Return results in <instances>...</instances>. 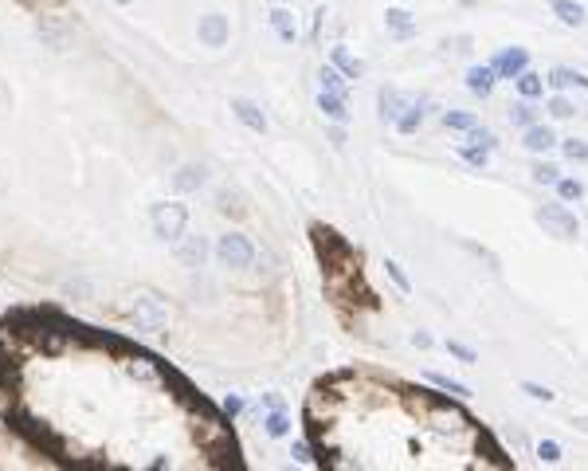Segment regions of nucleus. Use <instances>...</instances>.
Segmentation results:
<instances>
[{
	"label": "nucleus",
	"mask_w": 588,
	"mask_h": 471,
	"mask_svg": "<svg viewBox=\"0 0 588 471\" xmlns=\"http://www.w3.org/2000/svg\"><path fill=\"white\" fill-rule=\"evenodd\" d=\"M314 244H318V260H322V267H326L329 275L353 271V267H349V263H353V248H349V244L341 240L334 228H322V224H314Z\"/></svg>",
	"instance_id": "obj_1"
},
{
	"label": "nucleus",
	"mask_w": 588,
	"mask_h": 471,
	"mask_svg": "<svg viewBox=\"0 0 588 471\" xmlns=\"http://www.w3.org/2000/svg\"><path fill=\"white\" fill-rule=\"evenodd\" d=\"M537 224H541L549 236H557V240H577L580 236V220H577V212L569 209L565 200L541 205V209H537Z\"/></svg>",
	"instance_id": "obj_2"
},
{
	"label": "nucleus",
	"mask_w": 588,
	"mask_h": 471,
	"mask_svg": "<svg viewBox=\"0 0 588 471\" xmlns=\"http://www.w3.org/2000/svg\"><path fill=\"white\" fill-rule=\"evenodd\" d=\"M149 220H153V236L157 240H181L188 224V209L185 205H153Z\"/></svg>",
	"instance_id": "obj_3"
},
{
	"label": "nucleus",
	"mask_w": 588,
	"mask_h": 471,
	"mask_svg": "<svg viewBox=\"0 0 588 471\" xmlns=\"http://www.w3.org/2000/svg\"><path fill=\"white\" fill-rule=\"evenodd\" d=\"M130 318H133V326L145 330V334H161V330L169 326V310H165V303L157 295H142V298H138L133 310H130Z\"/></svg>",
	"instance_id": "obj_4"
},
{
	"label": "nucleus",
	"mask_w": 588,
	"mask_h": 471,
	"mask_svg": "<svg viewBox=\"0 0 588 471\" xmlns=\"http://www.w3.org/2000/svg\"><path fill=\"white\" fill-rule=\"evenodd\" d=\"M216 260L224 263V267H251V260H255V248H251L247 236H240V232H228V236H220V244H216Z\"/></svg>",
	"instance_id": "obj_5"
},
{
	"label": "nucleus",
	"mask_w": 588,
	"mask_h": 471,
	"mask_svg": "<svg viewBox=\"0 0 588 471\" xmlns=\"http://www.w3.org/2000/svg\"><path fill=\"white\" fill-rule=\"evenodd\" d=\"M490 67H494L498 79H518L525 67H530V51H525V47H502V51L490 59Z\"/></svg>",
	"instance_id": "obj_6"
},
{
	"label": "nucleus",
	"mask_w": 588,
	"mask_h": 471,
	"mask_svg": "<svg viewBox=\"0 0 588 471\" xmlns=\"http://www.w3.org/2000/svg\"><path fill=\"white\" fill-rule=\"evenodd\" d=\"M231 40V24L224 12H208L200 16V44L204 47H224Z\"/></svg>",
	"instance_id": "obj_7"
},
{
	"label": "nucleus",
	"mask_w": 588,
	"mask_h": 471,
	"mask_svg": "<svg viewBox=\"0 0 588 471\" xmlns=\"http://www.w3.org/2000/svg\"><path fill=\"white\" fill-rule=\"evenodd\" d=\"M416 99H408V95H400L396 87H381L377 90V106H381V122H396L404 114V106H412Z\"/></svg>",
	"instance_id": "obj_8"
},
{
	"label": "nucleus",
	"mask_w": 588,
	"mask_h": 471,
	"mask_svg": "<svg viewBox=\"0 0 588 471\" xmlns=\"http://www.w3.org/2000/svg\"><path fill=\"white\" fill-rule=\"evenodd\" d=\"M522 145L530 150V154H549V150L557 145V134L549 130V126H541V122H534V126H525Z\"/></svg>",
	"instance_id": "obj_9"
},
{
	"label": "nucleus",
	"mask_w": 588,
	"mask_h": 471,
	"mask_svg": "<svg viewBox=\"0 0 588 471\" xmlns=\"http://www.w3.org/2000/svg\"><path fill=\"white\" fill-rule=\"evenodd\" d=\"M35 32H40V40H44L47 47H55V51H67V44H71V28L59 24V20H51V16H44Z\"/></svg>",
	"instance_id": "obj_10"
},
{
	"label": "nucleus",
	"mask_w": 588,
	"mask_h": 471,
	"mask_svg": "<svg viewBox=\"0 0 588 471\" xmlns=\"http://www.w3.org/2000/svg\"><path fill=\"white\" fill-rule=\"evenodd\" d=\"M231 110H236V118H240L243 126H251L255 134H267V114H263L251 99H231Z\"/></svg>",
	"instance_id": "obj_11"
},
{
	"label": "nucleus",
	"mask_w": 588,
	"mask_h": 471,
	"mask_svg": "<svg viewBox=\"0 0 588 471\" xmlns=\"http://www.w3.org/2000/svg\"><path fill=\"white\" fill-rule=\"evenodd\" d=\"M204 181H208L204 165H181V169L173 173V189H177V193H196Z\"/></svg>",
	"instance_id": "obj_12"
},
{
	"label": "nucleus",
	"mask_w": 588,
	"mask_h": 471,
	"mask_svg": "<svg viewBox=\"0 0 588 471\" xmlns=\"http://www.w3.org/2000/svg\"><path fill=\"white\" fill-rule=\"evenodd\" d=\"M318 110H322V114H326L329 122H338V126H345V122H349L345 95H334V90H322V95H318Z\"/></svg>",
	"instance_id": "obj_13"
},
{
	"label": "nucleus",
	"mask_w": 588,
	"mask_h": 471,
	"mask_svg": "<svg viewBox=\"0 0 588 471\" xmlns=\"http://www.w3.org/2000/svg\"><path fill=\"white\" fill-rule=\"evenodd\" d=\"M384 28H389L396 40H412V35H416L412 12H404V8H389V12H384Z\"/></svg>",
	"instance_id": "obj_14"
},
{
	"label": "nucleus",
	"mask_w": 588,
	"mask_h": 471,
	"mask_svg": "<svg viewBox=\"0 0 588 471\" xmlns=\"http://www.w3.org/2000/svg\"><path fill=\"white\" fill-rule=\"evenodd\" d=\"M549 87L553 90H569V87L588 90V75L577 71V67H553V71H549Z\"/></svg>",
	"instance_id": "obj_15"
},
{
	"label": "nucleus",
	"mask_w": 588,
	"mask_h": 471,
	"mask_svg": "<svg viewBox=\"0 0 588 471\" xmlns=\"http://www.w3.org/2000/svg\"><path fill=\"white\" fill-rule=\"evenodd\" d=\"M494 79H498V75H494V67H490V63L471 67V71H467V90H471V95H479V99H487L490 90H494Z\"/></svg>",
	"instance_id": "obj_16"
},
{
	"label": "nucleus",
	"mask_w": 588,
	"mask_h": 471,
	"mask_svg": "<svg viewBox=\"0 0 588 471\" xmlns=\"http://www.w3.org/2000/svg\"><path fill=\"white\" fill-rule=\"evenodd\" d=\"M181 263L185 267H204V260H208V240L204 236H181Z\"/></svg>",
	"instance_id": "obj_17"
},
{
	"label": "nucleus",
	"mask_w": 588,
	"mask_h": 471,
	"mask_svg": "<svg viewBox=\"0 0 588 471\" xmlns=\"http://www.w3.org/2000/svg\"><path fill=\"white\" fill-rule=\"evenodd\" d=\"M549 12H553L561 24H569V28H580V24H585V4H577V0H549Z\"/></svg>",
	"instance_id": "obj_18"
},
{
	"label": "nucleus",
	"mask_w": 588,
	"mask_h": 471,
	"mask_svg": "<svg viewBox=\"0 0 588 471\" xmlns=\"http://www.w3.org/2000/svg\"><path fill=\"white\" fill-rule=\"evenodd\" d=\"M329 63L338 67L345 79H361V75H365V63H361V59H353L345 47H329Z\"/></svg>",
	"instance_id": "obj_19"
},
{
	"label": "nucleus",
	"mask_w": 588,
	"mask_h": 471,
	"mask_svg": "<svg viewBox=\"0 0 588 471\" xmlns=\"http://www.w3.org/2000/svg\"><path fill=\"white\" fill-rule=\"evenodd\" d=\"M514 87H518V95H522V99H530V102H534V99H541V95H545V79H541V75H534V71L525 67L522 75L514 79Z\"/></svg>",
	"instance_id": "obj_20"
},
{
	"label": "nucleus",
	"mask_w": 588,
	"mask_h": 471,
	"mask_svg": "<svg viewBox=\"0 0 588 471\" xmlns=\"http://www.w3.org/2000/svg\"><path fill=\"white\" fill-rule=\"evenodd\" d=\"M271 24H275V32H279L283 44H294V40H298V24H294V16L286 8H275L271 12Z\"/></svg>",
	"instance_id": "obj_21"
},
{
	"label": "nucleus",
	"mask_w": 588,
	"mask_h": 471,
	"mask_svg": "<svg viewBox=\"0 0 588 471\" xmlns=\"http://www.w3.org/2000/svg\"><path fill=\"white\" fill-rule=\"evenodd\" d=\"M443 126H447V130H463V134H471L475 126H479V118H475L471 110H447V114H443Z\"/></svg>",
	"instance_id": "obj_22"
},
{
	"label": "nucleus",
	"mask_w": 588,
	"mask_h": 471,
	"mask_svg": "<svg viewBox=\"0 0 588 471\" xmlns=\"http://www.w3.org/2000/svg\"><path fill=\"white\" fill-rule=\"evenodd\" d=\"M420 122H424V110H420V102H412V106H404V114L392 122V126H396L400 134H416L420 130Z\"/></svg>",
	"instance_id": "obj_23"
},
{
	"label": "nucleus",
	"mask_w": 588,
	"mask_h": 471,
	"mask_svg": "<svg viewBox=\"0 0 588 471\" xmlns=\"http://www.w3.org/2000/svg\"><path fill=\"white\" fill-rule=\"evenodd\" d=\"M220 212H224V216H243V212H247V205H243V197L240 193H231V189H220Z\"/></svg>",
	"instance_id": "obj_24"
},
{
	"label": "nucleus",
	"mask_w": 588,
	"mask_h": 471,
	"mask_svg": "<svg viewBox=\"0 0 588 471\" xmlns=\"http://www.w3.org/2000/svg\"><path fill=\"white\" fill-rule=\"evenodd\" d=\"M318 79H322V90H334V95H345V75H341L338 67L329 63L318 71Z\"/></svg>",
	"instance_id": "obj_25"
},
{
	"label": "nucleus",
	"mask_w": 588,
	"mask_h": 471,
	"mask_svg": "<svg viewBox=\"0 0 588 471\" xmlns=\"http://www.w3.org/2000/svg\"><path fill=\"white\" fill-rule=\"evenodd\" d=\"M479 452H487V460L498 463V468H506V463H510V460H506V452L498 448V440L490 436V432H482V436H479Z\"/></svg>",
	"instance_id": "obj_26"
},
{
	"label": "nucleus",
	"mask_w": 588,
	"mask_h": 471,
	"mask_svg": "<svg viewBox=\"0 0 588 471\" xmlns=\"http://www.w3.org/2000/svg\"><path fill=\"white\" fill-rule=\"evenodd\" d=\"M427 381L432 385H439V389H443V393H451V397H471V389L463 381H451V377H447V373H427Z\"/></svg>",
	"instance_id": "obj_27"
},
{
	"label": "nucleus",
	"mask_w": 588,
	"mask_h": 471,
	"mask_svg": "<svg viewBox=\"0 0 588 471\" xmlns=\"http://www.w3.org/2000/svg\"><path fill=\"white\" fill-rule=\"evenodd\" d=\"M557 197L565 200V205L569 200H580L585 197V185H580L577 177H561V181H557Z\"/></svg>",
	"instance_id": "obj_28"
},
{
	"label": "nucleus",
	"mask_w": 588,
	"mask_h": 471,
	"mask_svg": "<svg viewBox=\"0 0 588 471\" xmlns=\"http://www.w3.org/2000/svg\"><path fill=\"white\" fill-rule=\"evenodd\" d=\"M263 424H267V436H286V432H291V420H286V413L283 408H271V417L263 420Z\"/></svg>",
	"instance_id": "obj_29"
},
{
	"label": "nucleus",
	"mask_w": 588,
	"mask_h": 471,
	"mask_svg": "<svg viewBox=\"0 0 588 471\" xmlns=\"http://www.w3.org/2000/svg\"><path fill=\"white\" fill-rule=\"evenodd\" d=\"M384 271H389V279L396 283V291L400 295H412V283H408V275H404V267L396 260H384Z\"/></svg>",
	"instance_id": "obj_30"
},
{
	"label": "nucleus",
	"mask_w": 588,
	"mask_h": 471,
	"mask_svg": "<svg viewBox=\"0 0 588 471\" xmlns=\"http://www.w3.org/2000/svg\"><path fill=\"white\" fill-rule=\"evenodd\" d=\"M534 181H537V185H557V181H561V169L549 165V161H537L534 165Z\"/></svg>",
	"instance_id": "obj_31"
},
{
	"label": "nucleus",
	"mask_w": 588,
	"mask_h": 471,
	"mask_svg": "<svg viewBox=\"0 0 588 471\" xmlns=\"http://www.w3.org/2000/svg\"><path fill=\"white\" fill-rule=\"evenodd\" d=\"M510 122H514V126H522V130H525V126H534V106H530V99H522V102H518V106H514L510 110Z\"/></svg>",
	"instance_id": "obj_32"
},
{
	"label": "nucleus",
	"mask_w": 588,
	"mask_h": 471,
	"mask_svg": "<svg viewBox=\"0 0 588 471\" xmlns=\"http://www.w3.org/2000/svg\"><path fill=\"white\" fill-rule=\"evenodd\" d=\"M459 157H463V161H471L475 169H482V165H487V157H490V150H482V145H459Z\"/></svg>",
	"instance_id": "obj_33"
},
{
	"label": "nucleus",
	"mask_w": 588,
	"mask_h": 471,
	"mask_svg": "<svg viewBox=\"0 0 588 471\" xmlns=\"http://www.w3.org/2000/svg\"><path fill=\"white\" fill-rule=\"evenodd\" d=\"M549 114H553V118H573V114H577V106H573L565 95H553V99H549Z\"/></svg>",
	"instance_id": "obj_34"
},
{
	"label": "nucleus",
	"mask_w": 588,
	"mask_h": 471,
	"mask_svg": "<svg viewBox=\"0 0 588 471\" xmlns=\"http://www.w3.org/2000/svg\"><path fill=\"white\" fill-rule=\"evenodd\" d=\"M522 393H525V397H534V401H545V405H549V401L557 397L549 385H537V381H522Z\"/></svg>",
	"instance_id": "obj_35"
},
{
	"label": "nucleus",
	"mask_w": 588,
	"mask_h": 471,
	"mask_svg": "<svg viewBox=\"0 0 588 471\" xmlns=\"http://www.w3.org/2000/svg\"><path fill=\"white\" fill-rule=\"evenodd\" d=\"M447 353H451V358H459L463 365H475V362H479V353L471 350V346H463V342H447Z\"/></svg>",
	"instance_id": "obj_36"
},
{
	"label": "nucleus",
	"mask_w": 588,
	"mask_h": 471,
	"mask_svg": "<svg viewBox=\"0 0 588 471\" xmlns=\"http://www.w3.org/2000/svg\"><path fill=\"white\" fill-rule=\"evenodd\" d=\"M537 460H541V463H557V460H561V444H557V440H541V444H537Z\"/></svg>",
	"instance_id": "obj_37"
},
{
	"label": "nucleus",
	"mask_w": 588,
	"mask_h": 471,
	"mask_svg": "<svg viewBox=\"0 0 588 471\" xmlns=\"http://www.w3.org/2000/svg\"><path fill=\"white\" fill-rule=\"evenodd\" d=\"M561 150H565L569 161H588V142H577V138H569Z\"/></svg>",
	"instance_id": "obj_38"
},
{
	"label": "nucleus",
	"mask_w": 588,
	"mask_h": 471,
	"mask_svg": "<svg viewBox=\"0 0 588 471\" xmlns=\"http://www.w3.org/2000/svg\"><path fill=\"white\" fill-rule=\"evenodd\" d=\"M463 248H467V252H475L479 260H487V267H490V271H498V255H494V252H487L482 244H475V240H463Z\"/></svg>",
	"instance_id": "obj_39"
},
{
	"label": "nucleus",
	"mask_w": 588,
	"mask_h": 471,
	"mask_svg": "<svg viewBox=\"0 0 588 471\" xmlns=\"http://www.w3.org/2000/svg\"><path fill=\"white\" fill-rule=\"evenodd\" d=\"M471 145H482V150H494V145H498V138H494L490 130H482V126H475V130H471Z\"/></svg>",
	"instance_id": "obj_40"
},
{
	"label": "nucleus",
	"mask_w": 588,
	"mask_h": 471,
	"mask_svg": "<svg viewBox=\"0 0 588 471\" xmlns=\"http://www.w3.org/2000/svg\"><path fill=\"white\" fill-rule=\"evenodd\" d=\"M412 342L420 346V350H427V346H432V334H424V330H416V334H412Z\"/></svg>",
	"instance_id": "obj_41"
},
{
	"label": "nucleus",
	"mask_w": 588,
	"mask_h": 471,
	"mask_svg": "<svg viewBox=\"0 0 588 471\" xmlns=\"http://www.w3.org/2000/svg\"><path fill=\"white\" fill-rule=\"evenodd\" d=\"M240 408H243V401H240V397H228V401H224V413H231V417H236Z\"/></svg>",
	"instance_id": "obj_42"
},
{
	"label": "nucleus",
	"mask_w": 588,
	"mask_h": 471,
	"mask_svg": "<svg viewBox=\"0 0 588 471\" xmlns=\"http://www.w3.org/2000/svg\"><path fill=\"white\" fill-rule=\"evenodd\" d=\"M329 142L341 150V145H345V130H341V126H334V130H329Z\"/></svg>",
	"instance_id": "obj_43"
},
{
	"label": "nucleus",
	"mask_w": 588,
	"mask_h": 471,
	"mask_svg": "<svg viewBox=\"0 0 588 471\" xmlns=\"http://www.w3.org/2000/svg\"><path fill=\"white\" fill-rule=\"evenodd\" d=\"M294 460H302V463H310V448H306V444H294Z\"/></svg>",
	"instance_id": "obj_44"
},
{
	"label": "nucleus",
	"mask_w": 588,
	"mask_h": 471,
	"mask_svg": "<svg viewBox=\"0 0 588 471\" xmlns=\"http://www.w3.org/2000/svg\"><path fill=\"white\" fill-rule=\"evenodd\" d=\"M263 401H267V408H283V397H275V393H267Z\"/></svg>",
	"instance_id": "obj_45"
},
{
	"label": "nucleus",
	"mask_w": 588,
	"mask_h": 471,
	"mask_svg": "<svg viewBox=\"0 0 588 471\" xmlns=\"http://www.w3.org/2000/svg\"><path fill=\"white\" fill-rule=\"evenodd\" d=\"M114 4H133V0H114Z\"/></svg>",
	"instance_id": "obj_46"
},
{
	"label": "nucleus",
	"mask_w": 588,
	"mask_h": 471,
	"mask_svg": "<svg viewBox=\"0 0 588 471\" xmlns=\"http://www.w3.org/2000/svg\"><path fill=\"white\" fill-rule=\"evenodd\" d=\"M463 4H475V0H463Z\"/></svg>",
	"instance_id": "obj_47"
}]
</instances>
